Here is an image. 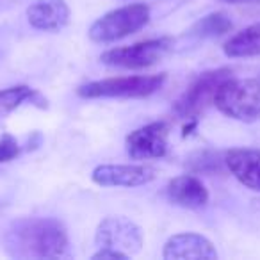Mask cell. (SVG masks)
I'll list each match as a JSON object with an SVG mask.
<instances>
[{
    "mask_svg": "<svg viewBox=\"0 0 260 260\" xmlns=\"http://www.w3.org/2000/svg\"><path fill=\"white\" fill-rule=\"evenodd\" d=\"M6 249L15 258H59L68 253V234L54 217H22L9 226Z\"/></svg>",
    "mask_w": 260,
    "mask_h": 260,
    "instance_id": "6da1fadb",
    "label": "cell"
},
{
    "mask_svg": "<svg viewBox=\"0 0 260 260\" xmlns=\"http://www.w3.org/2000/svg\"><path fill=\"white\" fill-rule=\"evenodd\" d=\"M228 79H232V70L228 68H217L202 73L175 102V112L182 118L194 119L209 105L214 104L216 93Z\"/></svg>",
    "mask_w": 260,
    "mask_h": 260,
    "instance_id": "5b68a950",
    "label": "cell"
},
{
    "mask_svg": "<svg viewBox=\"0 0 260 260\" xmlns=\"http://www.w3.org/2000/svg\"><path fill=\"white\" fill-rule=\"evenodd\" d=\"M155 177L157 171L145 164H102L91 173V180L100 187H139Z\"/></svg>",
    "mask_w": 260,
    "mask_h": 260,
    "instance_id": "9c48e42d",
    "label": "cell"
},
{
    "mask_svg": "<svg viewBox=\"0 0 260 260\" xmlns=\"http://www.w3.org/2000/svg\"><path fill=\"white\" fill-rule=\"evenodd\" d=\"M27 20L38 30H61L70 22L66 0H34L27 9Z\"/></svg>",
    "mask_w": 260,
    "mask_h": 260,
    "instance_id": "8fae6325",
    "label": "cell"
},
{
    "mask_svg": "<svg viewBox=\"0 0 260 260\" xmlns=\"http://www.w3.org/2000/svg\"><path fill=\"white\" fill-rule=\"evenodd\" d=\"M93 260H114V258H130V256H126L125 253L121 251H114V249H107V248H98V251L94 253L93 256H91Z\"/></svg>",
    "mask_w": 260,
    "mask_h": 260,
    "instance_id": "ac0fdd59",
    "label": "cell"
},
{
    "mask_svg": "<svg viewBox=\"0 0 260 260\" xmlns=\"http://www.w3.org/2000/svg\"><path fill=\"white\" fill-rule=\"evenodd\" d=\"M214 104L237 121L260 119V82L255 79H228L216 93Z\"/></svg>",
    "mask_w": 260,
    "mask_h": 260,
    "instance_id": "7a4b0ae2",
    "label": "cell"
},
{
    "mask_svg": "<svg viewBox=\"0 0 260 260\" xmlns=\"http://www.w3.org/2000/svg\"><path fill=\"white\" fill-rule=\"evenodd\" d=\"M150 8L145 4H132L114 9L98 18L89 27V38L94 43H112L138 32L148 23Z\"/></svg>",
    "mask_w": 260,
    "mask_h": 260,
    "instance_id": "277c9868",
    "label": "cell"
},
{
    "mask_svg": "<svg viewBox=\"0 0 260 260\" xmlns=\"http://www.w3.org/2000/svg\"><path fill=\"white\" fill-rule=\"evenodd\" d=\"M170 48L171 41L168 38H159V40L141 41V43L130 45V47L111 48L102 54L100 61L107 66H114V68L141 70L159 62Z\"/></svg>",
    "mask_w": 260,
    "mask_h": 260,
    "instance_id": "52a82bcc",
    "label": "cell"
},
{
    "mask_svg": "<svg viewBox=\"0 0 260 260\" xmlns=\"http://www.w3.org/2000/svg\"><path fill=\"white\" fill-rule=\"evenodd\" d=\"M20 155V146L11 134H4L0 138V164L9 162Z\"/></svg>",
    "mask_w": 260,
    "mask_h": 260,
    "instance_id": "e0dca14e",
    "label": "cell"
},
{
    "mask_svg": "<svg viewBox=\"0 0 260 260\" xmlns=\"http://www.w3.org/2000/svg\"><path fill=\"white\" fill-rule=\"evenodd\" d=\"M164 82L166 73L112 77L84 84L77 89V94L82 98H145L159 91Z\"/></svg>",
    "mask_w": 260,
    "mask_h": 260,
    "instance_id": "3957f363",
    "label": "cell"
},
{
    "mask_svg": "<svg viewBox=\"0 0 260 260\" xmlns=\"http://www.w3.org/2000/svg\"><path fill=\"white\" fill-rule=\"evenodd\" d=\"M226 4H260V0H223Z\"/></svg>",
    "mask_w": 260,
    "mask_h": 260,
    "instance_id": "d6986e66",
    "label": "cell"
},
{
    "mask_svg": "<svg viewBox=\"0 0 260 260\" xmlns=\"http://www.w3.org/2000/svg\"><path fill=\"white\" fill-rule=\"evenodd\" d=\"M223 52L228 57H255L260 55V22L246 27L224 43Z\"/></svg>",
    "mask_w": 260,
    "mask_h": 260,
    "instance_id": "5bb4252c",
    "label": "cell"
},
{
    "mask_svg": "<svg viewBox=\"0 0 260 260\" xmlns=\"http://www.w3.org/2000/svg\"><path fill=\"white\" fill-rule=\"evenodd\" d=\"M168 123L153 121L126 136V152L134 160L160 159L168 152Z\"/></svg>",
    "mask_w": 260,
    "mask_h": 260,
    "instance_id": "ba28073f",
    "label": "cell"
},
{
    "mask_svg": "<svg viewBox=\"0 0 260 260\" xmlns=\"http://www.w3.org/2000/svg\"><path fill=\"white\" fill-rule=\"evenodd\" d=\"M166 194L170 202L185 209H200L209 203V191L202 180L192 175H180L168 184Z\"/></svg>",
    "mask_w": 260,
    "mask_h": 260,
    "instance_id": "4fadbf2b",
    "label": "cell"
},
{
    "mask_svg": "<svg viewBox=\"0 0 260 260\" xmlns=\"http://www.w3.org/2000/svg\"><path fill=\"white\" fill-rule=\"evenodd\" d=\"M143 232L134 221L125 216H109L98 224L94 234V244L98 248L121 251L126 256H132L143 248Z\"/></svg>",
    "mask_w": 260,
    "mask_h": 260,
    "instance_id": "8992f818",
    "label": "cell"
},
{
    "mask_svg": "<svg viewBox=\"0 0 260 260\" xmlns=\"http://www.w3.org/2000/svg\"><path fill=\"white\" fill-rule=\"evenodd\" d=\"M224 164L230 173L251 191L260 192V152L249 148H234L224 153Z\"/></svg>",
    "mask_w": 260,
    "mask_h": 260,
    "instance_id": "7c38bea8",
    "label": "cell"
},
{
    "mask_svg": "<svg viewBox=\"0 0 260 260\" xmlns=\"http://www.w3.org/2000/svg\"><path fill=\"white\" fill-rule=\"evenodd\" d=\"M232 27L234 25H232V20L228 18L226 13L216 11L203 16L200 22H196L191 29V34L198 38H216L230 32Z\"/></svg>",
    "mask_w": 260,
    "mask_h": 260,
    "instance_id": "9a60e30c",
    "label": "cell"
},
{
    "mask_svg": "<svg viewBox=\"0 0 260 260\" xmlns=\"http://www.w3.org/2000/svg\"><path fill=\"white\" fill-rule=\"evenodd\" d=\"M36 94V91L30 89L29 86H13L2 89L0 91V114H8V112L15 111L23 102L32 100Z\"/></svg>",
    "mask_w": 260,
    "mask_h": 260,
    "instance_id": "2e32d148",
    "label": "cell"
},
{
    "mask_svg": "<svg viewBox=\"0 0 260 260\" xmlns=\"http://www.w3.org/2000/svg\"><path fill=\"white\" fill-rule=\"evenodd\" d=\"M162 256L166 260H180V258H203L216 260L217 251L214 244L202 234L196 232H184L168 239L164 244Z\"/></svg>",
    "mask_w": 260,
    "mask_h": 260,
    "instance_id": "30bf717a",
    "label": "cell"
}]
</instances>
